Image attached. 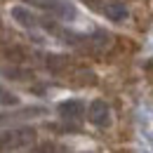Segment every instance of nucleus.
<instances>
[{
  "mask_svg": "<svg viewBox=\"0 0 153 153\" xmlns=\"http://www.w3.org/2000/svg\"><path fill=\"white\" fill-rule=\"evenodd\" d=\"M36 141V130L33 127H14V130H5L2 132V153L17 151L24 146H31Z\"/></svg>",
  "mask_w": 153,
  "mask_h": 153,
  "instance_id": "1",
  "label": "nucleus"
},
{
  "mask_svg": "<svg viewBox=\"0 0 153 153\" xmlns=\"http://www.w3.org/2000/svg\"><path fill=\"white\" fill-rule=\"evenodd\" d=\"M87 120L94 127H108L111 125V108H108V104L104 99H94L87 106Z\"/></svg>",
  "mask_w": 153,
  "mask_h": 153,
  "instance_id": "2",
  "label": "nucleus"
},
{
  "mask_svg": "<svg viewBox=\"0 0 153 153\" xmlns=\"http://www.w3.org/2000/svg\"><path fill=\"white\" fill-rule=\"evenodd\" d=\"M57 113L66 120V123H78V120H82L85 113H87V106L80 101V99H66V101H61L57 106Z\"/></svg>",
  "mask_w": 153,
  "mask_h": 153,
  "instance_id": "3",
  "label": "nucleus"
},
{
  "mask_svg": "<svg viewBox=\"0 0 153 153\" xmlns=\"http://www.w3.org/2000/svg\"><path fill=\"white\" fill-rule=\"evenodd\" d=\"M45 10H50L52 14H57L61 19H76V7L71 5V2H64V0H45V2H40Z\"/></svg>",
  "mask_w": 153,
  "mask_h": 153,
  "instance_id": "4",
  "label": "nucleus"
},
{
  "mask_svg": "<svg viewBox=\"0 0 153 153\" xmlns=\"http://www.w3.org/2000/svg\"><path fill=\"white\" fill-rule=\"evenodd\" d=\"M10 14H12V19L17 21L19 26H24V28H36L40 24V19L28 10V7H24V5H17V7H12L10 10Z\"/></svg>",
  "mask_w": 153,
  "mask_h": 153,
  "instance_id": "5",
  "label": "nucleus"
},
{
  "mask_svg": "<svg viewBox=\"0 0 153 153\" xmlns=\"http://www.w3.org/2000/svg\"><path fill=\"white\" fill-rule=\"evenodd\" d=\"M101 12L106 14V19H111V21H125V19H127V14H130L127 5L120 2V0H111V2H106Z\"/></svg>",
  "mask_w": 153,
  "mask_h": 153,
  "instance_id": "6",
  "label": "nucleus"
},
{
  "mask_svg": "<svg viewBox=\"0 0 153 153\" xmlns=\"http://www.w3.org/2000/svg\"><path fill=\"white\" fill-rule=\"evenodd\" d=\"M45 61H47V68H50L52 73H64V71H68L71 64H73L66 54H50Z\"/></svg>",
  "mask_w": 153,
  "mask_h": 153,
  "instance_id": "7",
  "label": "nucleus"
},
{
  "mask_svg": "<svg viewBox=\"0 0 153 153\" xmlns=\"http://www.w3.org/2000/svg\"><path fill=\"white\" fill-rule=\"evenodd\" d=\"M2 54H5L7 61H12V64H24L26 57H28V54H26V50H24L21 45H12V47H10V45H5Z\"/></svg>",
  "mask_w": 153,
  "mask_h": 153,
  "instance_id": "8",
  "label": "nucleus"
},
{
  "mask_svg": "<svg viewBox=\"0 0 153 153\" xmlns=\"http://www.w3.org/2000/svg\"><path fill=\"white\" fill-rule=\"evenodd\" d=\"M73 80H76L78 85H94L97 76L90 71V68H78L76 73H73Z\"/></svg>",
  "mask_w": 153,
  "mask_h": 153,
  "instance_id": "9",
  "label": "nucleus"
},
{
  "mask_svg": "<svg viewBox=\"0 0 153 153\" xmlns=\"http://www.w3.org/2000/svg\"><path fill=\"white\" fill-rule=\"evenodd\" d=\"M28 153H57V144H52V141H45V144L33 146Z\"/></svg>",
  "mask_w": 153,
  "mask_h": 153,
  "instance_id": "10",
  "label": "nucleus"
},
{
  "mask_svg": "<svg viewBox=\"0 0 153 153\" xmlns=\"http://www.w3.org/2000/svg\"><path fill=\"white\" fill-rule=\"evenodd\" d=\"M14 104H19V97H17V94H10L7 90H2V106L7 108V106H14Z\"/></svg>",
  "mask_w": 153,
  "mask_h": 153,
  "instance_id": "11",
  "label": "nucleus"
},
{
  "mask_svg": "<svg viewBox=\"0 0 153 153\" xmlns=\"http://www.w3.org/2000/svg\"><path fill=\"white\" fill-rule=\"evenodd\" d=\"M85 153H87V151H85Z\"/></svg>",
  "mask_w": 153,
  "mask_h": 153,
  "instance_id": "12",
  "label": "nucleus"
}]
</instances>
